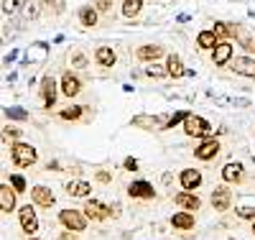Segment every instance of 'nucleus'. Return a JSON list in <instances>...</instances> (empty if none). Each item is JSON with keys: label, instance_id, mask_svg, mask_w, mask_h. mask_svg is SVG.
<instances>
[{"label": "nucleus", "instance_id": "obj_23", "mask_svg": "<svg viewBox=\"0 0 255 240\" xmlns=\"http://www.w3.org/2000/svg\"><path fill=\"white\" fill-rule=\"evenodd\" d=\"M95 61H97V67H115V61H118V54H115V49L113 46H100L97 51H95Z\"/></svg>", "mask_w": 255, "mask_h": 240}, {"label": "nucleus", "instance_id": "obj_4", "mask_svg": "<svg viewBox=\"0 0 255 240\" xmlns=\"http://www.w3.org/2000/svg\"><path fill=\"white\" fill-rule=\"evenodd\" d=\"M38 95H41V102H44L46 110L56 105V95H59V82L51 77V74H44L41 77V87H38Z\"/></svg>", "mask_w": 255, "mask_h": 240}, {"label": "nucleus", "instance_id": "obj_15", "mask_svg": "<svg viewBox=\"0 0 255 240\" xmlns=\"http://www.w3.org/2000/svg\"><path fill=\"white\" fill-rule=\"evenodd\" d=\"M128 197H130V200H153L156 197V189H153L151 182L138 179V182H133L130 187H128Z\"/></svg>", "mask_w": 255, "mask_h": 240}, {"label": "nucleus", "instance_id": "obj_20", "mask_svg": "<svg viewBox=\"0 0 255 240\" xmlns=\"http://www.w3.org/2000/svg\"><path fill=\"white\" fill-rule=\"evenodd\" d=\"M184 72H186V67H184L181 56H179V54H168V56H166V74L171 77V79H181Z\"/></svg>", "mask_w": 255, "mask_h": 240}, {"label": "nucleus", "instance_id": "obj_18", "mask_svg": "<svg viewBox=\"0 0 255 240\" xmlns=\"http://www.w3.org/2000/svg\"><path fill=\"white\" fill-rule=\"evenodd\" d=\"M202 171L199 169H184L181 174H179V184H181V189H186V192H194V189H199L202 187Z\"/></svg>", "mask_w": 255, "mask_h": 240}, {"label": "nucleus", "instance_id": "obj_41", "mask_svg": "<svg viewBox=\"0 0 255 240\" xmlns=\"http://www.w3.org/2000/svg\"><path fill=\"white\" fill-rule=\"evenodd\" d=\"M56 240H79V233H74V230H64V233H59Z\"/></svg>", "mask_w": 255, "mask_h": 240}, {"label": "nucleus", "instance_id": "obj_37", "mask_svg": "<svg viewBox=\"0 0 255 240\" xmlns=\"http://www.w3.org/2000/svg\"><path fill=\"white\" fill-rule=\"evenodd\" d=\"M97 13H110V8H113V0H92L90 3Z\"/></svg>", "mask_w": 255, "mask_h": 240}, {"label": "nucleus", "instance_id": "obj_33", "mask_svg": "<svg viewBox=\"0 0 255 240\" xmlns=\"http://www.w3.org/2000/svg\"><path fill=\"white\" fill-rule=\"evenodd\" d=\"M26 0H3V13L5 15H18L20 10H23Z\"/></svg>", "mask_w": 255, "mask_h": 240}, {"label": "nucleus", "instance_id": "obj_38", "mask_svg": "<svg viewBox=\"0 0 255 240\" xmlns=\"http://www.w3.org/2000/svg\"><path fill=\"white\" fill-rule=\"evenodd\" d=\"M238 217H240V220H255V207H240Z\"/></svg>", "mask_w": 255, "mask_h": 240}, {"label": "nucleus", "instance_id": "obj_22", "mask_svg": "<svg viewBox=\"0 0 255 240\" xmlns=\"http://www.w3.org/2000/svg\"><path fill=\"white\" fill-rule=\"evenodd\" d=\"M77 18H79V26L84 28H95L97 26V20H100V13L92 8V5H82L77 10Z\"/></svg>", "mask_w": 255, "mask_h": 240}, {"label": "nucleus", "instance_id": "obj_9", "mask_svg": "<svg viewBox=\"0 0 255 240\" xmlns=\"http://www.w3.org/2000/svg\"><path fill=\"white\" fill-rule=\"evenodd\" d=\"M82 212L87 215V220H90V223H105V220L110 217L108 205H102L100 200H90V197H87V205L82 207Z\"/></svg>", "mask_w": 255, "mask_h": 240}, {"label": "nucleus", "instance_id": "obj_35", "mask_svg": "<svg viewBox=\"0 0 255 240\" xmlns=\"http://www.w3.org/2000/svg\"><path fill=\"white\" fill-rule=\"evenodd\" d=\"M5 115L8 120H28V113L20 110V107H5Z\"/></svg>", "mask_w": 255, "mask_h": 240}, {"label": "nucleus", "instance_id": "obj_21", "mask_svg": "<svg viewBox=\"0 0 255 240\" xmlns=\"http://www.w3.org/2000/svg\"><path fill=\"white\" fill-rule=\"evenodd\" d=\"M15 197L18 194L13 192L10 184H0V212H13L15 210Z\"/></svg>", "mask_w": 255, "mask_h": 240}, {"label": "nucleus", "instance_id": "obj_40", "mask_svg": "<svg viewBox=\"0 0 255 240\" xmlns=\"http://www.w3.org/2000/svg\"><path fill=\"white\" fill-rule=\"evenodd\" d=\"M20 13H23L26 18H38V13H41V10H38L36 5H28V3H26V5H23V10H20Z\"/></svg>", "mask_w": 255, "mask_h": 240}, {"label": "nucleus", "instance_id": "obj_2", "mask_svg": "<svg viewBox=\"0 0 255 240\" xmlns=\"http://www.w3.org/2000/svg\"><path fill=\"white\" fill-rule=\"evenodd\" d=\"M10 159L18 169H28L38 161V151L31 146V143H23V141H15L10 143Z\"/></svg>", "mask_w": 255, "mask_h": 240}, {"label": "nucleus", "instance_id": "obj_31", "mask_svg": "<svg viewBox=\"0 0 255 240\" xmlns=\"http://www.w3.org/2000/svg\"><path fill=\"white\" fill-rule=\"evenodd\" d=\"M20 136H23V130L15 128V125H5L3 130H0V138H3L5 143H15V141H20Z\"/></svg>", "mask_w": 255, "mask_h": 240}, {"label": "nucleus", "instance_id": "obj_1", "mask_svg": "<svg viewBox=\"0 0 255 240\" xmlns=\"http://www.w3.org/2000/svg\"><path fill=\"white\" fill-rule=\"evenodd\" d=\"M181 128H184V133L189 138H209L212 133H215L212 123L202 115H194V113H186V118L181 120Z\"/></svg>", "mask_w": 255, "mask_h": 240}, {"label": "nucleus", "instance_id": "obj_25", "mask_svg": "<svg viewBox=\"0 0 255 240\" xmlns=\"http://www.w3.org/2000/svg\"><path fill=\"white\" fill-rule=\"evenodd\" d=\"M217 41H220V38H217L215 31H212V28H204V31L197 33V49H199V51H212Z\"/></svg>", "mask_w": 255, "mask_h": 240}, {"label": "nucleus", "instance_id": "obj_3", "mask_svg": "<svg viewBox=\"0 0 255 240\" xmlns=\"http://www.w3.org/2000/svg\"><path fill=\"white\" fill-rule=\"evenodd\" d=\"M59 223L64 225V230H74V233H84L87 225H90L87 215H84L82 210H72V207L59 212Z\"/></svg>", "mask_w": 255, "mask_h": 240}, {"label": "nucleus", "instance_id": "obj_24", "mask_svg": "<svg viewBox=\"0 0 255 240\" xmlns=\"http://www.w3.org/2000/svg\"><path fill=\"white\" fill-rule=\"evenodd\" d=\"M171 228L174 230H194V212L181 210V212L171 215Z\"/></svg>", "mask_w": 255, "mask_h": 240}, {"label": "nucleus", "instance_id": "obj_39", "mask_svg": "<svg viewBox=\"0 0 255 240\" xmlns=\"http://www.w3.org/2000/svg\"><path fill=\"white\" fill-rule=\"evenodd\" d=\"M138 166H140V164H138V159H133V156H128V159L123 161V169H125V171H138Z\"/></svg>", "mask_w": 255, "mask_h": 240}, {"label": "nucleus", "instance_id": "obj_10", "mask_svg": "<svg viewBox=\"0 0 255 240\" xmlns=\"http://www.w3.org/2000/svg\"><path fill=\"white\" fill-rule=\"evenodd\" d=\"M227 67L240 77H253L255 79V59L253 56H232L227 61Z\"/></svg>", "mask_w": 255, "mask_h": 240}, {"label": "nucleus", "instance_id": "obj_42", "mask_svg": "<svg viewBox=\"0 0 255 240\" xmlns=\"http://www.w3.org/2000/svg\"><path fill=\"white\" fill-rule=\"evenodd\" d=\"M110 179H113L110 171H97V182H100V184H108Z\"/></svg>", "mask_w": 255, "mask_h": 240}, {"label": "nucleus", "instance_id": "obj_11", "mask_svg": "<svg viewBox=\"0 0 255 240\" xmlns=\"http://www.w3.org/2000/svg\"><path fill=\"white\" fill-rule=\"evenodd\" d=\"M230 205H232V189H230V184L215 187V192H212V207H215L217 212H227Z\"/></svg>", "mask_w": 255, "mask_h": 240}, {"label": "nucleus", "instance_id": "obj_46", "mask_svg": "<svg viewBox=\"0 0 255 240\" xmlns=\"http://www.w3.org/2000/svg\"><path fill=\"white\" fill-rule=\"evenodd\" d=\"M253 51H255V49H253Z\"/></svg>", "mask_w": 255, "mask_h": 240}, {"label": "nucleus", "instance_id": "obj_44", "mask_svg": "<svg viewBox=\"0 0 255 240\" xmlns=\"http://www.w3.org/2000/svg\"><path fill=\"white\" fill-rule=\"evenodd\" d=\"M250 233H253V235H255V220H253V228H250Z\"/></svg>", "mask_w": 255, "mask_h": 240}, {"label": "nucleus", "instance_id": "obj_27", "mask_svg": "<svg viewBox=\"0 0 255 240\" xmlns=\"http://www.w3.org/2000/svg\"><path fill=\"white\" fill-rule=\"evenodd\" d=\"M84 113H87V105H69V107H64V110H59V118L61 120H82Z\"/></svg>", "mask_w": 255, "mask_h": 240}, {"label": "nucleus", "instance_id": "obj_14", "mask_svg": "<svg viewBox=\"0 0 255 240\" xmlns=\"http://www.w3.org/2000/svg\"><path fill=\"white\" fill-rule=\"evenodd\" d=\"M166 56V49L158 46V43H145V46H138L135 49V59L143 61V64H151V61H158Z\"/></svg>", "mask_w": 255, "mask_h": 240}, {"label": "nucleus", "instance_id": "obj_5", "mask_svg": "<svg viewBox=\"0 0 255 240\" xmlns=\"http://www.w3.org/2000/svg\"><path fill=\"white\" fill-rule=\"evenodd\" d=\"M59 92L64 95V97H69V100H74L79 92H82V77L77 74V72H72V69H67L61 74V79H59Z\"/></svg>", "mask_w": 255, "mask_h": 240}, {"label": "nucleus", "instance_id": "obj_16", "mask_svg": "<svg viewBox=\"0 0 255 240\" xmlns=\"http://www.w3.org/2000/svg\"><path fill=\"white\" fill-rule=\"evenodd\" d=\"M64 192L69 194V197H79V200H87L92 194V184L87 179H69L64 184Z\"/></svg>", "mask_w": 255, "mask_h": 240}, {"label": "nucleus", "instance_id": "obj_19", "mask_svg": "<svg viewBox=\"0 0 255 240\" xmlns=\"http://www.w3.org/2000/svg\"><path fill=\"white\" fill-rule=\"evenodd\" d=\"M130 125H133V128H140V130H161L158 115H148V113L133 115V118H130Z\"/></svg>", "mask_w": 255, "mask_h": 240}, {"label": "nucleus", "instance_id": "obj_32", "mask_svg": "<svg viewBox=\"0 0 255 240\" xmlns=\"http://www.w3.org/2000/svg\"><path fill=\"white\" fill-rule=\"evenodd\" d=\"M87 67H90V56L82 49L72 51V69H87Z\"/></svg>", "mask_w": 255, "mask_h": 240}, {"label": "nucleus", "instance_id": "obj_26", "mask_svg": "<svg viewBox=\"0 0 255 240\" xmlns=\"http://www.w3.org/2000/svg\"><path fill=\"white\" fill-rule=\"evenodd\" d=\"M212 31L217 33V38H220V41H232V38H235V33H238V23H227V20H217Z\"/></svg>", "mask_w": 255, "mask_h": 240}, {"label": "nucleus", "instance_id": "obj_17", "mask_svg": "<svg viewBox=\"0 0 255 240\" xmlns=\"http://www.w3.org/2000/svg\"><path fill=\"white\" fill-rule=\"evenodd\" d=\"M31 202L36 205V207H54V202H56V197H54V192L49 189V187H44V184H38V187H33L31 189Z\"/></svg>", "mask_w": 255, "mask_h": 240}, {"label": "nucleus", "instance_id": "obj_13", "mask_svg": "<svg viewBox=\"0 0 255 240\" xmlns=\"http://www.w3.org/2000/svg\"><path fill=\"white\" fill-rule=\"evenodd\" d=\"M174 202H176V207H181V210H186V212H197V210L202 207L199 194H197V192H186V189H181V192L174 194Z\"/></svg>", "mask_w": 255, "mask_h": 240}, {"label": "nucleus", "instance_id": "obj_45", "mask_svg": "<svg viewBox=\"0 0 255 240\" xmlns=\"http://www.w3.org/2000/svg\"><path fill=\"white\" fill-rule=\"evenodd\" d=\"M28 240H41V238H33V235H31V238H28Z\"/></svg>", "mask_w": 255, "mask_h": 240}, {"label": "nucleus", "instance_id": "obj_6", "mask_svg": "<svg viewBox=\"0 0 255 240\" xmlns=\"http://www.w3.org/2000/svg\"><path fill=\"white\" fill-rule=\"evenodd\" d=\"M18 223H20V230H23L28 238L38 233V217H36V210L31 205H23L18 210Z\"/></svg>", "mask_w": 255, "mask_h": 240}, {"label": "nucleus", "instance_id": "obj_7", "mask_svg": "<svg viewBox=\"0 0 255 240\" xmlns=\"http://www.w3.org/2000/svg\"><path fill=\"white\" fill-rule=\"evenodd\" d=\"M220 154V141L215 136H209V138H202L199 146L194 148V159L197 161H212Z\"/></svg>", "mask_w": 255, "mask_h": 240}, {"label": "nucleus", "instance_id": "obj_28", "mask_svg": "<svg viewBox=\"0 0 255 240\" xmlns=\"http://www.w3.org/2000/svg\"><path fill=\"white\" fill-rule=\"evenodd\" d=\"M143 5H145V0H125L120 10H123L125 18H135V15L143 10Z\"/></svg>", "mask_w": 255, "mask_h": 240}, {"label": "nucleus", "instance_id": "obj_30", "mask_svg": "<svg viewBox=\"0 0 255 240\" xmlns=\"http://www.w3.org/2000/svg\"><path fill=\"white\" fill-rule=\"evenodd\" d=\"M145 77H151V79H163V77H168V74H166V64L151 61V64L145 67Z\"/></svg>", "mask_w": 255, "mask_h": 240}, {"label": "nucleus", "instance_id": "obj_8", "mask_svg": "<svg viewBox=\"0 0 255 240\" xmlns=\"http://www.w3.org/2000/svg\"><path fill=\"white\" fill-rule=\"evenodd\" d=\"M235 56V46L232 41H217L215 49H212V64L215 67H227V61Z\"/></svg>", "mask_w": 255, "mask_h": 240}, {"label": "nucleus", "instance_id": "obj_43", "mask_svg": "<svg viewBox=\"0 0 255 240\" xmlns=\"http://www.w3.org/2000/svg\"><path fill=\"white\" fill-rule=\"evenodd\" d=\"M36 3H41V5H54L56 0H36Z\"/></svg>", "mask_w": 255, "mask_h": 240}, {"label": "nucleus", "instance_id": "obj_36", "mask_svg": "<svg viewBox=\"0 0 255 240\" xmlns=\"http://www.w3.org/2000/svg\"><path fill=\"white\" fill-rule=\"evenodd\" d=\"M186 118V110H176V113H168V130H171V128H176V125H181V120Z\"/></svg>", "mask_w": 255, "mask_h": 240}, {"label": "nucleus", "instance_id": "obj_29", "mask_svg": "<svg viewBox=\"0 0 255 240\" xmlns=\"http://www.w3.org/2000/svg\"><path fill=\"white\" fill-rule=\"evenodd\" d=\"M235 41L240 43V46L245 49V51H253L255 49V38L248 33V28H243V26H238V33H235Z\"/></svg>", "mask_w": 255, "mask_h": 240}, {"label": "nucleus", "instance_id": "obj_12", "mask_svg": "<svg viewBox=\"0 0 255 240\" xmlns=\"http://www.w3.org/2000/svg\"><path fill=\"white\" fill-rule=\"evenodd\" d=\"M222 182L225 184H240V182H245V166L240 161H227L222 166Z\"/></svg>", "mask_w": 255, "mask_h": 240}, {"label": "nucleus", "instance_id": "obj_34", "mask_svg": "<svg viewBox=\"0 0 255 240\" xmlns=\"http://www.w3.org/2000/svg\"><path fill=\"white\" fill-rule=\"evenodd\" d=\"M8 184L13 187V192H15V194H23V192L28 189V184H26V177H20V174H10Z\"/></svg>", "mask_w": 255, "mask_h": 240}]
</instances>
